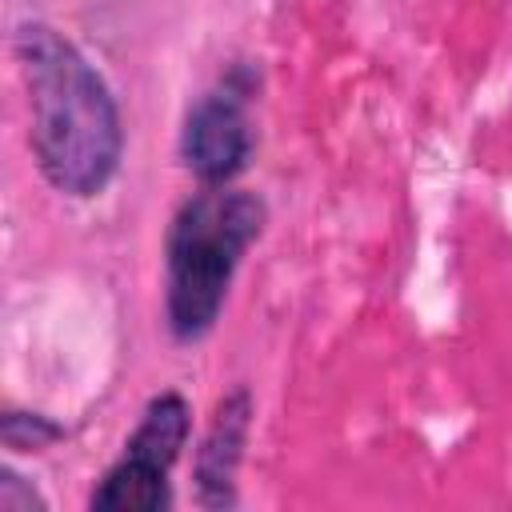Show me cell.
<instances>
[{
  "label": "cell",
  "mask_w": 512,
  "mask_h": 512,
  "mask_svg": "<svg viewBox=\"0 0 512 512\" xmlns=\"http://www.w3.org/2000/svg\"><path fill=\"white\" fill-rule=\"evenodd\" d=\"M12 52L28 88V140L40 176L72 200L100 196L124 156V124L108 80L44 20L16 24Z\"/></svg>",
  "instance_id": "obj_1"
},
{
  "label": "cell",
  "mask_w": 512,
  "mask_h": 512,
  "mask_svg": "<svg viewBox=\"0 0 512 512\" xmlns=\"http://www.w3.org/2000/svg\"><path fill=\"white\" fill-rule=\"evenodd\" d=\"M264 220V200L232 184H200L176 208L164 240V320L172 340L196 344L216 328L232 276L260 240Z\"/></svg>",
  "instance_id": "obj_2"
},
{
  "label": "cell",
  "mask_w": 512,
  "mask_h": 512,
  "mask_svg": "<svg viewBox=\"0 0 512 512\" xmlns=\"http://www.w3.org/2000/svg\"><path fill=\"white\" fill-rule=\"evenodd\" d=\"M192 432V408L180 392H160L144 404L140 424L124 440L120 460L100 476L92 512H164L172 508V464Z\"/></svg>",
  "instance_id": "obj_3"
},
{
  "label": "cell",
  "mask_w": 512,
  "mask_h": 512,
  "mask_svg": "<svg viewBox=\"0 0 512 512\" xmlns=\"http://www.w3.org/2000/svg\"><path fill=\"white\" fill-rule=\"evenodd\" d=\"M256 72L236 64L196 96L180 128V160L200 184H232L252 156L248 104Z\"/></svg>",
  "instance_id": "obj_4"
},
{
  "label": "cell",
  "mask_w": 512,
  "mask_h": 512,
  "mask_svg": "<svg viewBox=\"0 0 512 512\" xmlns=\"http://www.w3.org/2000/svg\"><path fill=\"white\" fill-rule=\"evenodd\" d=\"M252 428V396L248 388H232L196 448V500L204 508H232L236 504V468Z\"/></svg>",
  "instance_id": "obj_5"
},
{
  "label": "cell",
  "mask_w": 512,
  "mask_h": 512,
  "mask_svg": "<svg viewBox=\"0 0 512 512\" xmlns=\"http://www.w3.org/2000/svg\"><path fill=\"white\" fill-rule=\"evenodd\" d=\"M56 436H60V428L48 424L44 416H28V412H8V416H4V444H8L12 452H24L28 444L40 448V444H48V440H56Z\"/></svg>",
  "instance_id": "obj_6"
},
{
  "label": "cell",
  "mask_w": 512,
  "mask_h": 512,
  "mask_svg": "<svg viewBox=\"0 0 512 512\" xmlns=\"http://www.w3.org/2000/svg\"><path fill=\"white\" fill-rule=\"evenodd\" d=\"M32 508H44L36 488H28L12 468H4L0 472V512H32Z\"/></svg>",
  "instance_id": "obj_7"
}]
</instances>
